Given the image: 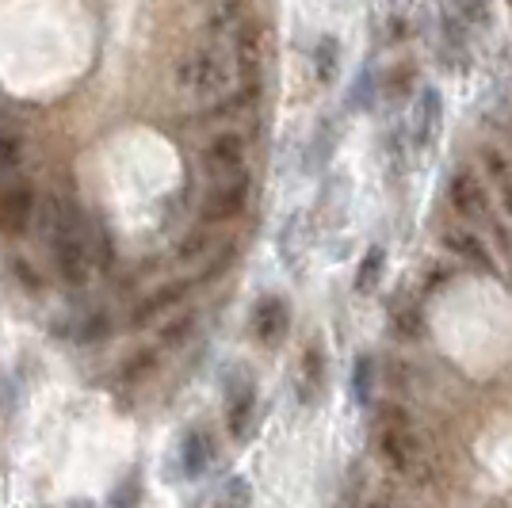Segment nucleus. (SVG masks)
I'll use <instances>...</instances> for the list:
<instances>
[{
	"instance_id": "obj_28",
	"label": "nucleus",
	"mask_w": 512,
	"mask_h": 508,
	"mask_svg": "<svg viewBox=\"0 0 512 508\" xmlns=\"http://www.w3.org/2000/svg\"><path fill=\"white\" fill-rule=\"evenodd\" d=\"M65 508H96V505H92V501H85V497H73Z\"/></svg>"
},
{
	"instance_id": "obj_2",
	"label": "nucleus",
	"mask_w": 512,
	"mask_h": 508,
	"mask_svg": "<svg viewBox=\"0 0 512 508\" xmlns=\"http://www.w3.org/2000/svg\"><path fill=\"white\" fill-rule=\"evenodd\" d=\"M50 253H54V268H58L62 283H69V287H85L88 276H92L85 237H81V226H77L73 211H65L62 203H54V226H50Z\"/></svg>"
},
{
	"instance_id": "obj_21",
	"label": "nucleus",
	"mask_w": 512,
	"mask_h": 508,
	"mask_svg": "<svg viewBox=\"0 0 512 508\" xmlns=\"http://www.w3.org/2000/svg\"><path fill=\"white\" fill-rule=\"evenodd\" d=\"M192 333H195V314H184V318H172L169 325H161V329H157V340H161L165 348H180Z\"/></svg>"
},
{
	"instance_id": "obj_26",
	"label": "nucleus",
	"mask_w": 512,
	"mask_h": 508,
	"mask_svg": "<svg viewBox=\"0 0 512 508\" xmlns=\"http://www.w3.org/2000/svg\"><path fill=\"white\" fill-rule=\"evenodd\" d=\"M207 241H211V233H207V226H199V230H195L188 241H180L176 256H180V260H192L195 253H203V249H207Z\"/></svg>"
},
{
	"instance_id": "obj_8",
	"label": "nucleus",
	"mask_w": 512,
	"mask_h": 508,
	"mask_svg": "<svg viewBox=\"0 0 512 508\" xmlns=\"http://www.w3.org/2000/svg\"><path fill=\"white\" fill-rule=\"evenodd\" d=\"M448 199L451 207H455V214L467 218V222H482L490 214V191H486V184L470 169H455V176H451L448 184Z\"/></svg>"
},
{
	"instance_id": "obj_6",
	"label": "nucleus",
	"mask_w": 512,
	"mask_h": 508,
	"mask_svg": "<svg viewBox=\"0 0 512 508\" xmlns=\"http://www.w3.org/2000/svg\"><path fill=\"white\" fill-rule=\"evenodd\" d=\"M245 165V138L234 134V130H226V134H214L211 142L203 146V172L211 176V180H230Z\"/></svg>"
},
{
	"instance_id": "obj_13",
	"label": "nucleus",
	"mask_w": 512,
	"mask_h": 508,
	"mask_svg": "<svg viewBox=\"0 0 512 508\" xmlns=\"http://www.w3.org/2000/svg\"><path fill=\"white\" fill-rule=\"evenodd\" d=\"M184 291H188L184 283H169V287H161L157 295L142 298V302L134 306V314H130V325H134V329H146V325H153V321L161 318L165 310H172V306L184 298Z\"/></svg>"
},
{
	"instance_id": "obj_19",
	"label": "nucleus",
	"mask_w": 512,
	"mask_h": 508,
	"mask_svg": "<svg viewBox=\"0 0 512 508\" xmlns=\"http://www.w3.org/2000/svg\"><path fill=\"white\" fill-rule=\"evenodd\" d=\"M383 264H386V249L383 245H371L367 253H363L360 268H356V291H375V283L383 276Z\"/></svg>"
},
{
	"instance_id": "obj_16",
	"label": "nucleus",
	"mask_w": 512,
	"mask_h": 508,
	"mask_svg": "<svg viewBox=\"0 0 512 508\" xmlns=\"http://www.w3.org/2000/svg\"><path fill=\"white\" fill-rule=\"evenodd\" d=\"M482 165H486V172H490V184L497 188V195H501V207L512 214V169H509V161H505L497 149H486V153H482Z\"/></svg>"
},
{
	"instance_id": "obj_20",
	"label": "nucleus",
	"mask_w": 512,
	"mask_h": 508,
	"mask_svg": "<svg viewBox=\"0 0 512 508\" xmlns=\"http://www.w3.org/2000/svg\"><path fill=\"white\" fill-rule=\"evenodd\" d=\"M371 386H375V363L363 352L360 360H356V367H352V398L360 405H367L371 402Z\"/></svg>"
},
{
	"instance_id": "obj_25",
	"label": "nucleus",
	"mask_w": 512,
	"mask_h": 508,
	"mask_svg": "<svg viewBox=\"0 0 512 508\" xmlns=\"http://www.w3.org/2000/svg\"><path fill=\"white\" fill-rule=\"evenodd\" d=\"M459 16L470 23H490V0H455Z\"/></svg>"
},
{
	"instance_id": "obj_9",
	"label": "nucleus",
	"mask_w": 512,
	"mask_h": 508,
	"mask_svg": "<svg viewBox=\"0 0 512 508\" xmlns=\"http://www.w3.org/2000/svg\"><path fill=\"white\" fill-rule=\"evenodd\" d=\"M444 130V96L440 88H421L417 104H413V146L432 149Z\"/></svg>"
},
{
	"instance_id": "obj_7",
	"label": "nucleus",
	"mask_w": 512,
	"mask_h": 508,
	"mask_svg": "<svg viewBox=\"0 0 512 508\" xmlns=\"http://www.w3.org/2000/svg\"><path fill=\"white\" fill-rule=\"evenodd\" d=\"M35 218V188L31 184H4L0 188V233L4 237H23V230Z\"/></svg>"
},
{
	"instance_id": "obj_23",
	"label": "nucleus",
	"mask_w": 512,
	"mask_h": 508,
	"mask_svg": "<svg viewBox=\"0 0 512 508\" xmlns=\"http://www.w3.org/2000/svg\"><path fill=\"white\" fill-rule=\"evenodd\" d=\"M153 367H157V352H153V348H142V352H134V360L123 367V382L146 379Z\"/></svg>"
},
{
	"instance_id": "obj_3",
	"label": "nucleus",
	"mask_w": 512,
	"mask_h": 508,
	"mask_svg": "<svg viewBox=\"0 0 512 508\" xmlns=\"http://www.w3.org/2000/svg\"><path fill=\"white\" fill-rule=\"evenodd\" d=\"M375 444L379 455L390 470L409 474L417 466V436H413V424L398 405H379V417H375Z\"/></svg>"
},
{
	"instance_id": "obj_17",
	"label": "nucleus",
	"mask_w": 512,
	"mask_h": 508,
	"mask_svg": "<svg viewBox=\"0 0 512 508\" xmlns=\"http://www.w3.org/2000/svg\"><path fill=\"white\" fill-rule=\"evenodd\" d=\"M211 508H253V486H249V478L245 474H230L222 482V489H218Z\"/></svg>"
},
{
	"instance_id": "obj_14",
	"label": "nucleus",
	"mask_w": 512,
	"mask_h": 508,
	"mask_svg": "<svg viewBox=\"0 0 512 508\" xmlns=\"http://www.w3.org/2000/svg\"><path fill=\"white\" fill-rule=\"evenodd\" d=\"M245 20H249V0H214L211 35L214 39H230Z\"/></svg>"
},
{
	"instance_id": "obj_5",
	"label": "nucleus",
	"mask_w": 512,
	"mask_h": 508,
	"mask_svg": "<svg viewBox=\"0 0 512 508\" xmlns=\"http://www.w3.org/2000/svg\"><path fill=\"white\" fill-rule=\"evenodd\" d=\"M249 329H253L256 344H264V348H279V344L287 340V329H291V306H287L279 295H264L253 306Z\"/></svg>"
},
{
	"instance_id": "obj_24",
	"label": "nucleus",
	"mask_w": 512,
	"mask_h": 508,
	"mask_svg": "<svg viewBox=\"0 0 512 508\" xmlns=\"http://www.w3.org/2000/svg\"><path fill=\"white\" fill-rule=\"evenodd\" d=\"M16 165H20V142L12 134H0V176H8Z\"/></svg>"
},
{
	"instance_id": "obj_12",
	"label": "nucleus",
	"mask_w": 512,
	"mask_h": 508,
	"mask_svg": "<svg viewBox=\"0 0 512 508\" xmlns=\"http://www.w3.org/2000/svg\"><path fill=\"white\" fill-rule=\"evenodd\" d=\"M214 463V436L207 428H192L180 444V470L184 478H199L207 466Z\"/></svg>"
},
{
	"instance_id": "obj_1",
	"label": "nucleus",
	"mask_w": 512,
	"mask_h": 508,
	"mask_svg": "<svg viewBox=\"0 0 512 508\" xmlns=\"http://www.w3.org/2000/svg\"><path fill=\"white\" fill-rule=\"evenodd\" d=\"M172 81L180 92H188L195 100H211V96H222L230 85V62L214 46H195L176 62Z\"/></svg>"
},
{
	"instance_id": "obj_27",
	"label": "nucleus",
	"mask_w": 512,
	"mask_h": 508,
	"mask_svg": "<svg viewBox=\"0 0 512 508\" xmlns=\"http://www.w3.org/2000/svg\"><path fill=\"white\" fill-rule=\"evenodd\" d=\"M394 337H421V314L417 310H406L402 318L394 314Z\"/></svg>"
},
{
	"instance_id": "obj_15",
	"label": "nucleus",
	"mask_w": 512,
	"mask_h": 508,
	"mask_svg": "<svg viewBox=\"0 0 512 508\" xmlns=\"http://www.w3.org/2000/svg\"><path fill=\"white\" fill-rule=\"evenodd\" d=\"M302 402H318L321 390H325V356H321V344H310L302 352Z\"/></svg>"
},
{
	"instance_id": "obj_22",
	"label": "nucleus",
	"mask_w": 512,
	"mask_h": 508,
	"mask_svg": "<svg viewBox=\"0 0 512 508\" xmlns=\"http://www.w3.org/2000/svg\"><path fill=\"white\" fill-rule=\"evenodd\" d=\"M138 497H142V478H138V474H130V478H123V486H115L107 508H134L138 505Z\"/></svg>"
},
{
	"instance_id": "obj_11",
	"label": "nucleus",
	"mask_w": 512,
	"mask_h": 508,
	"mask_svg": "<svg viewBox=\"0 0 512 508\" xmlns=\"http://www.w3.org/2000/svg\"><path fill=\"white\" fill-rule=\"evenodd\" d=\"M444 249L451 256H459L463 264H474L478 272H497V264H493L490 249L482 245V237L470 230H448L444 233Z\"/></svg>"
},
{
	"instance_id": "obj_18",
	"label": "nucleus",
	"mask_w": 512,
	"mask_h": 508,
	"mask_svg": "<svg viewBox=\"0 0 512 508\" xmlns=\"http://www.w3.org/2000/svg\"><path fill=\"white\" fill-rule=\"evenodd\" d=\"M337 65H341V43H337L333 35H321L318 50H314V69H318L321 85H333V77H337Z\"/></svg>"
},
{
	"instance_id": "obj_4",
	"label": "nucleus",
	"mask_w": 512,
	"mask_h": 508,
	"mask_svg": "<svg viewBox=\"0 0 512 508\" xmlns=\"http://www.w3.org/2000/svg\"><path fill=\"white\" fill-rule=\"evenodd\" d=\"M249 172H237L230 180H214V188L207 191V199H203V226H226V222H234L237 214L245 211V203H249Z\"/></svg>"
},
{
	"instance_id": "obj_10",
	"label": "nucleus",
	"mask_w": 512,
	"mask_h": 508,
	"mask_svg": "<svg viewBox=\"0 0 512 508\" xmlns=\"http://www.w3.org/2000/svg\"><path fill=\"white\" fill-rule=\"evenodd\" d=\"M256 409V382L249 371H241L230 390H226V428L234 440H245V428H249V417Z\"/></svg>"
},
{
	"instance_id": "obj_29",
	"label": "nucleus",
	"mask_w": 512,
	"mask_h": 508,
	"mask_svg": "<svg viewBox=\"0 0 512 508\" xmlns=\"http://www.w3.org/2000/svg\"><path fill=\"white\" fill-rule=\"evenodd\" d=\"M367 508H390V505H386V501H371Z\"/></svg>"
}]
</instances>
